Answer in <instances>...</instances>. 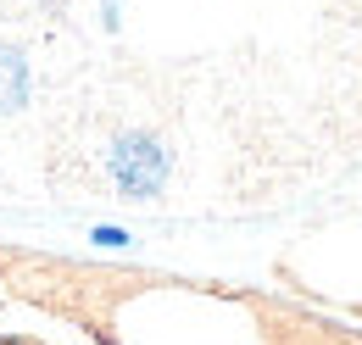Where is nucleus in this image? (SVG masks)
I'll use <instances>...</instances> for the list:
<instances>
[{
	"label": "nucleus",
	"instance_id": "f257e3e1",
	"mask_svg": "<svg viewBox=\"0 0 362 345\" xmlns=\"http://www.w3.org/2000/svg\"><path fill=\"white\" fill-rule=\"evenodd\" d=\"M106 172H112V189H117L123 201H151V195L168 184V151H162L156 134L129 129V134L112 139Z\"/></svg>",
	"mask_w": 362,
	"mask_h": 345
},
{
	"label": "nucleus",
	"instance_id": "f03ea898",
	"mask_svg": "<svg viewBox=\"0 0 362 345\" xmlns=\"http://www.w3.org/2000/svg\"><path fill=\"white\" fill-rule=\"evenodd\" d=\"M23 95H28V62L11 45H0V112H17Z\"/></svg>",
	"mask_w": 362,
	"mask_h": 345
},
{
	"label": "nucleus",
	"instance_id": "7ed1b4c3",
	"mask_svg": "<svg viewBox=\"0 0 362 345\" xmlns=\"http://www.w3.org/2000/svg\"><path fill=\"white\" fill-rule=\"evenodd\" d=\"M90 240H95V245H129V234H123V228H95Z\"/></svg>",
	"mask_w": 362,
	"mask_h": 345
},
{
	"label": "nucleus",
	"instance_id": "20e7f679",
	"mask_svg": "<svg viewBox=\"0 0 362 345\" xmlns=\"http://www.w3.org/2000/svg\"><path fill=\"white\" fill-rule=\"evenodd\" d=\"M0 345H17V340H0Z\"/></svg>",
	"mask_w": 362,
	"mask_h": 345
}]
</instances>
